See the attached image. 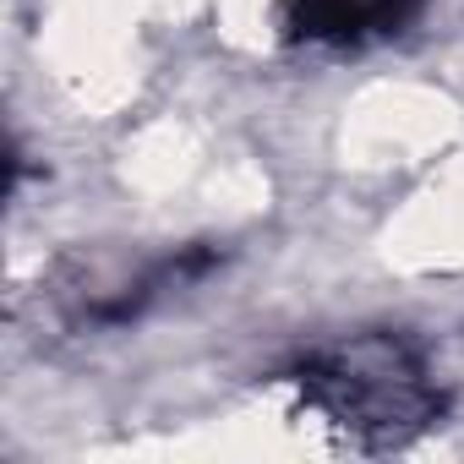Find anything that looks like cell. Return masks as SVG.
<instances>
[{
    "label": "cell",
    "instance_id": "2",
    "mask_svg": "<svg viewBox=\"0 0 464 464\" xmlns=\"http://www.w3.org/2000/svg\"><path fill=\"white\" fill-rule=\"evenodd\" d=\"M426 6L431 0H285L279 34L290 44H317V50H366L410 34L426 17Z\"/></svg>",
    "mask_w": 464,
    "mask_h": 464
},
{
    "label": "cell",
    "instance_id": "1",
    "mask_svg": "<svg viewBox=\"0 0 464 464\" xmlns=\"http://www.w3.org/2000/svg\"><path fill=\"white\" fill-rule=\"evenodd\" d=\"M301 399L366 453H393L426 437L448 415V388L437 382L426 350L399 328H361L312 344L290 361Z\"/></svg>",
    "mask_w": 464,
    "mask_h": 464
}]
</instances>
